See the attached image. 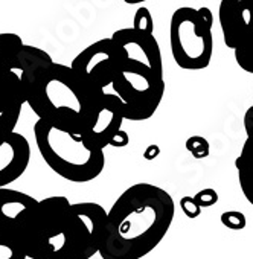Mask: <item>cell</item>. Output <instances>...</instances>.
<instances>
[{
  "label": "cell",
  "instance_id": "obj_1",
  "mask_svg": "<svg viewBox=\"0 0 253 259\" xmlns=\"http://www.w3.org/2000/svg\"><path fill=\"white\" fill-rule=\"evenodd\" d=\"M105 221L107 212L98 203L48 197L23 220L19 242L29 259H90L99 253Z\"/></svg>",
  "mask_w": 253,
  "mask_h": 259
},
{
  "label": "cell",
  "instance_id": "obj_2",
  "mask_svg": "<svg viewBox=\"0 0 253 259\" xmlns=\"http://www.w3.org/2000/svg\"><path fill=\"white\" fill-rule=\"evenodd\" d=\"M176 215L170 192L136 183L125 189L107 212L105 235L99 248L102 259H142L166 236Z\"/></svg>",
  "mask_w": 253,
  "mask_h": 259
},
{
  "label": "cell",
  "instance_id": "obj_3",
  "mask_svg": "<svg viewBox=\"0 0 253 259\" xmlns=\"http://www.w3.org/2000/svg\"><path fill=\"white\" fill-rule=\"evenodd\" d=\"M111 38L120 51L111 87L123 102L125 119L147 120L157 111L166 89L159 41L133 28L117 29Z\"/></svg>",
  "mask_w": 253,
  "mask_h": 259
},
{
  "label": "cell",
  "instance_id": "obj_4",
  "mask_svg": "<svg viewBox=\"0 0 253 259\" xmlns=\"http://www.w3.org/2000/svg\"><path fill=\"white\" fill-rule=\"evenodd\" d=\"M98 96L70 66L52 63L28 89V105L38 119L70 133H87L96 113Z\"/></svg>",
  "mask_w": 253,
  "mask_h": 259
},
{
  "label": "cell",
  "instance_id": "obj_5",
  "mask_svg": "<svg viewBox=\"0 0 253 259\" xmlns=\"http://www.w3.org/2000/svg\"><path fill=\"white\" fill-rule=\"evenodd\" d=\"M34 138L45 163L67 182H92L105 166L104 148L89 133L64 132L38 119L34 125Z\"/></svg>",
  "mask_w": 253,
  "mask_h": 259
},
{
  "label": "cell",
  "instance_id": "obj_6",
  "mask_svg": "<svg viewBox=\"0 0 253 259\" xmlns=\"http://www.w3.org/2000/svg\"><path fill=\"white\" fill-rule=\"evenodd\" d=\"M170 46L179 67L203 70L210 64L214 55L212 26L203 20L198 10L177 8L170 22Z\"/></svg>",
  "mask_w": 253,
  "mask_h": 259
},
{
  "label": "cell",
  "instance_id": "obj_7",
  "mask_svg": "<svg viewBox=\"0 0 253 259\" xmlns=\"http://www.w3.org/2000/svg\"><path fill=\"white\" fill-rule=\"evenodd\" d=\"M120 64V51L113 38H102L82 49L70 63L78 78L99 98L113 85Z\"/></svg>",
  "mask_w": 253,
  "mask_h": 259
},
{
  "label": "cell",
  "instance_id": "obj_8",
  "mask_svg": "<svg viewBox=\"0 0 253 259\" xmlns=\"http://www.w3.org/2000/svg\"><path fill=\"white\" fill-rule=\"evenodd\" d=\"M23 45V40L17 34H0V114L22 110L28 104L20 60Z\"/></svg>",
  "mask_w": 253,
  "mask_h": 259
},
{
  "label": "cell",
  "instance_id": "obj_9",
  "mask_svg": "<svg viewBox=\"0 0 253 259\" xmlns=\"http://www.w3.org/2000/svg\"><path fill=\"white\" fill-rule=\"evenodd\" d=\"M218 19L224 45L235 51L253 34V0H221Z\"/></svg>",
  "mask_w": 253,
  "mask_h": 259
},
{
  "label": "cell",
  "instance_id": "obj_10",
  "mask_svg": "<svg viewBox=\"0 0 253 259\" xmlns=\"http://www.w3.org/2000/svg\"><path fill=\"white\" fill-rule=\"evenodd\" d=\"M123 120V102L120 98L116 93H104L98 99L95 119L87 133L98 142L101 148H105L122 130Z\"/></svg>",
  "mask_w": 253,
  "mask_h": 259
},
{
  "label": "cell",
  "instance_id": "obj_11",
  "mask_svg": "<svg viewBox=\"0 0 253 259\" xmlns=\"http://www.w3.org/2000/svg\"><path fill=\"white\" fill-rule=\"evenodd\" d=\"M29 141L20 133H11L0 141V189L17 182L29 166Z\"/></svg>",
  "mask_w": 253,
  "mask_h": 259
},
{
  "label": "cell",
  "instance_id": "obj_12",
  "mask_svg": "<svg viewBox=\"0 0 253 259\" xmlns=\"http://www.w3.org/2000/svg\"><path fill=\"white\" fill-rule=\"evenodd\" d=\"M37 203L38 200L29 194L10 188L0 189V233L19 239L20 226Z\"/></svg>",
  "mask_w": 253,
  "mask_h": 259
},
{
  "label": "cell",
  "instance_id": "obj_13",
  "mask_svg": "<svg viewBox=\"0 0 253 259\" xmlns=\"http://www.w3.org/2000/svg\"><path fill=\"white\" fill-rule=\"evenodd\" d=\"M239 188L245 200L253 206V138H245L239 156L235 160Z\"/></svg>",
  "mask_w": 253,
  "mask_h": 259
},
{
  "label": "cell",
  "instance_id": "obj_14",
  "mask_svg": "<svg viewBox=\"0 0 253 259\" xmlns=\"http://www.w3.org/2000/svg\"><path fill=\"white\" fill-rule=\"evenodd\" d=\"M0 259H28V256L19 239L0 233Z\"/></svg>",
  "mask_w": 253,
  "mask_h": 259
},
{
  "label": "cell",
  "instance_id": "obj_15",
  "mask_svg": "<svg viewBox=\"0 0 253 259\" xmlns=\"http://www.w3.org/2000/svg\"><path fill=\"white\" fill-rule=\"evenodd\" d=\"M233 52H235V60L238 66L244 72L253 75V34Z\"/></svg>",
  "mask_w": 253,
  "mask_h": 259
},
{
  "label": "cell",
  "instance_id": "obj_16",
  "mask_svg": "<svg viewBox=\"0 0 253 259\" xmlns=\"http://www.w3.org/2000/svg\"><path fill=\"white\" fill-rule=\"evenodd\" d=\"M132 28L136 29V31L154 35V19L151 16V11L148 8H145V7L138 8V11L135 13Z\"/></svg>",
  "mask_w": 253,
  "mask_h": 259
},
{
  "label": "cell",
  "instance_id": "obj_17",
  "mask_svg": "<svg viewBox=\"0 0 253 259\" xmlns=\"http://www.w3.org/2000/svg\"><path fill=\"white\" fill-rule=\"evenodd\" d=\"M186 150L192 154L194 159H206L210 153V145L207 142V139H204L203 136H191L186 144H185Z\"/></svg>",
  "mask_w": 253,
  "mask_h": 259
},
{
  "label": "cell",
  "instance_id": "obj_18",
  "mask_svg": "<svg viewBox=\"0 0 253 259\" xmlns=\"http://www.w3.org/2000/svg\"><path fill=\"white\" fill-rule=\"evenodd\" d=\"M221 224L230 230H242L245 226H247V220H245V215L239 210H227V212H223L221 217Z\"/></svg>",
  "mask_w": 253,
  "mask_h": 259
},
{
  "label": "cell",
  "instance_id": "obj_19",
  "mask_svg": "<svg viewBox=\"0 0 253 259\" xmlns=\"http://www.w3.org/2000/svg\"><path fill=\"white\" fill-rule=\"evenodd\" d=\"M179 204H180L182 212H183L188 218H191V220L198 218L200 213H201V209H203V207L197 203V200H195L194 197H191V195L182 197L180 201H179Z\"/></svg>",
  "mask_w": 253,
  "mask_h": 259
},
{
  "label": "cell",
  "instance_id": "obj_20",
  "mask_svg": "<svg viewBox=\"0 0 253 259\" xmlns=\"http://www.w3.org/2000/svg\"><path fill=\"white\" fill-rule=\"evenodd\" d=\"M194 198L197 200V203L201 206V207H210L214 204L218 203V192L212 188H206V189H201L198 191Z\"/></svg>",
  "mask_w": 253,
  "mask_h": 259
},
{
  "label": "cell",
  "instance_id": "obj_21",
  "mask_svg": "<svg viewBox=\"0 0 253 259\" xmlns=\"http://www.w3.org/2000/svg\"><path fill=\"white\" fill-rule=\"evenodd\" d=\"M129 142H130V136H129V133L126 132H123V130H120V132L113 138V141H111V147H114V148H123V147H126L129 145Z\"/></svg>",
  "mask_w": 253,
  "mask_h": 259
},
{
  "label": "cell",
  "instance_id": "obj_22",
  "mask_svg": "<svg viewBox=\"0 0 253 259\" xmlns=\"http://www.w3.org/2000/svg\"><path fill=\"white\" fill-rule=\"evenodd\" d=\"M244 130L247 138H253V105L248 107L244 114Z\"/></svg>",
  "mask_w": 253,
  "mask_h": 259
},
{
  "label": "cell",
  "instance_id": "obj_23",
  "mask_svg": "<svg viewBox=\"0 0 253 259\" xmlns=\"http://www.w3.org/2000/svg\"><path fill=\"white\" fill-rule=\"evenodd\" d=\"M160 154V148L159 145H148L144 151V157L145 160H154L156 157H159Z\"/></svg>",
  "mask_w": 253,
  "mask_h": 259
},
{
  "label": "cell",
  "instance_id": "obj_24",
  "mask_svg": "<svg viewBox=\"0 0 253 259\" xmlns=\"http://www.w3.org/2000/svg\"><path fill=\"white\" fill-rule=\"evenodd\" d=\"M125 4H129V5H139V4H144L147 2V0H123Z\"/></svg>",
  "mask_w": 253,
  "mask_h": 259
}]
</instances>
